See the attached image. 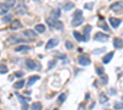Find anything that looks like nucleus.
Returning <instances> with one entry per match:
<instances>
[{"label": "nucleus", "mask_w": 123, "mask_h": 110, "mask_svg": "<svg viewBox=\"0 0 123 110\" xmlns=\"http://www.w3.org/2000/svg\"><path fill=\"white\" fill-rule=\"evenodd\" d=\"M107 100H108L107 97H106L105 94H102V93H101V94H100V102H101V103H106Z\"/></svg>", "instance_id": "bb28decb"}, {"label": "nucleus", "mask_w": 123, "mask_h": 110, "mask_svg": "<svg viewBox=\"0 0 123 110\" xmlns=\"http://www.w3.org/2000/svg\"><path fill=\"white\" fill-rule=\"evenodd\" d=\"M22 110H28V105H27L26 103H25V104L22 105Z\"/></svg>", "instance_id": "e433bc0d"}, {"label": "nucleus", "mask_w": 123, "mask_h": 110, "mask_svg": "<svg viewBox=\"0 0 123 110\" xmlns=\"http://www.w3.org/2000/svg\"><path fill=\"white\" fill-rule=\"evenodd\" d=\"M113 55H115V53L113 52H111V53H108L105 58H104V60H102V61H104V64H108L110 61H111V59L113 58Z\"/></svg>", "instance_id": "ddd939ff"}, {"label": "nucleus", "mask_w": 123, "mask_h": 110, "mask_svg": "<svg viewBox=\"0 0 123 110\" xmlns=\"http://www.w3.org/2000/svg\"><path fill=\"white\" fill-rule=\"evenodd\" d=\"M113 47H115V48H123V39H121V38H115V39H113Z\"/></svg>", "instance_id": "9b49d317"}, {"label": "nucleus", "mask_w": 123, "mask_h": 110, "mask_svg": "<svg viewBox=\"0 0 123 110\" xmlns=\"http://www.w3.org/2000/svg\"><path fill=\"white\" fill-rule=\"evenodd\" d=\"M12 20V16L11 15H6V16H4V18H3V22L4 23H7V22H10Z\"/></svg>", "instance_id": "b1692460"}, {"label": "nucleus", "mask_w": 123, "mask_h": 110, "mask_svg": "<svg viewBox=\"0 0 123 110\" xmlns=\"http://www.w3.org/2000/svg\"><path fill=\"white\" fill-rule=\"evenodd\" d=\"M54 110H58V109H54Z\"/></svg>", "instance_id": "4c0bfd02"}, {"label": "nucleus", "mask_w": 123, "mask_h": 110, "mask_svg": "<svg viewBox=\"0 0 123 110\" xmlns=\"http://www.w3.org/2000/svg\"><path fill=\"white\" fill-rule=\"evenodd\" d=\"M65 45H67V48H68V49H71V48H73V44H71L69 41H67V42H65Z\"/></svg>", "instance_id": "473e14b6"}, {"label": "nucleus", "mask_w": 123, "mask_h": 110, "mask_svg": "<svg viewBox=\"0 0 123 110\" xmlns=\"http://www.w3.org/2000/svg\"><path fill=\"white\" fill-rule=\"evenodd\" d=\"M26 66L28 67V70H35L37 65H36V63L33 61V60L28 59V60H26Z\"/></svg>", "instance_id": "f8f14e48"}, {"label": "nucleus", "mask_w": 123, "mask_h": 110, "mask_svg": "<svg viewBox=\"0 0 123 110\" xmlns=\"http://www.w3.org/2000/svg\"><path fill=\"white\" fill-rule=\"evenodd\" d=\"M10 27H11V29H17V28H21V27H22V25L20 23V22L17 21V20H15V21H12V22H11Z\"/></svg>", "instance_id": "4468645a"}, {"label": "nucleus", "mask_w": 123, "mask_h": 110, "mask_svg": "<svg viewBox=\"0 0 123 110\" xmlns=\"http://www.w3.org/2000/svg\"><path fill=\"white\" fill-rule=\"evenodd\" d=\"M41 109H42V104L38 103V102L33 103L32 106H31V110H41Z\"/></svg>", "instance_id": "aec40b11"}, {"label": "nucleus", "mask_w": 123, "mask_h": 110, "mask_svg": "<svg viewBox=\"0 0 123 110\" xmlns=\"http://www.w3.org/2000/svg\"><path fill=\"white\" fill-rule=\"evenodd\" d=\"M110 9L112 10V11H115V12H121V10L123 9V3L122 1H117V3H113Z\"/></svg>", "instance_id": "423d86ee"}, {"label": "nucleus", "mask_w": 123, "mask_h": 110, "mask_svg": "<svg viewBox=\"0 0 123 110\" xmlns=\"http://www.w3.org/2000/svg\"><path fill=\"white\" fill-rule=\"evenodd\" d=\"M65 98H67V95H65V94H60V95H59V98H58V102H59V103H63V102L65 100Z\"/></svg>", "instance_id": "cd10ccee"}, {"label": "nucleus", "mask_w": 123, "mask_h": 110, "mask_svg": "<svg viewBox=\"0 0 123 110\" xmlns=\"http://www.w3.org/2000/svg\"><path fill=\"white\" fill-rule=\"evenodd\" d=\"M26 11H27V7H26V5H25L24 3H20V4L15 7V12H16L17 15H25Z\"/></svg>", "instance_id": "7ed1b4c3"}, {"label": "nucleus", "mask_w": 123, "mask_h": 110, "mask_svg": "<svg viewBox=\"0 0 123 110\" xmlns=\"http://www.w3.org/2000/svg\"><path fill=\"white\" fill-rule=\"evenodd\" d=\"M25 86V81L24 79H20V81H17L15 84H14V88L15 89H20V88H22Z\"/></svg>", "instance_id": "a211bd4d"}, {"label": "nucleus", "mask_w": 123, "mask_h": 110, "mask_svg": "<svg viewBox=\"0 0 123 110\" xmlns=\"http://www.w3.org/2000/svg\"><path fill=\"white\" fill-rule=\"evenodd\" d=\"M35 31H37L38 33H43L44 31H46V27H44V25H36V27H35Z\"/></svg>", "instance_id": "dca6fc26"}, {"label": "nucleus", "mask_w": 123, "mask_h": 110, "mask_svg": "<svg viewBox=\"0 0 123 110\" xmlns=\"http://www.w3.org/2000/svg\"><path fill=\"white\" fill-rule=\"evenodd\" d=\"M122 99H123V98H122Z\"/></svg>", "instance_id": "58836bf2"}, {"label": "nucleus", "mask_w": 123, "mask_h": 110, "mask_svg": "<svg viewBox=\"0 0 123 110\" xmlns=\"http://www.w3.org/2000/svg\"><path fill=\"white\" fill-rule=\"evenodd\" d=\"M96 72H97V75H104V68L102 67H96Z\"/></svg>", "instance_id": "c85d7f7f"}, {"label": "nucleus", "mask_w": 123, "mask_h": 110, "mask_svg": "<svg viewBox=\"0 0 123 110\" xmlns=\"http://www.w3.org/2000/svg\"><path fill=\"white\" fill-rule=\"evenodd\" d=\"M63 9H64V11H69L70 9H74V4L73 3H67L63 5Z\"/></svg>", "instance_id": "412c9836"}, {"label": "nucleus", "mask_w": 123, "mask_h": 110, "mask_svg": "<svg viewBox=\"0 0 123 110\" xmlns=\"http://www.w3.org/2000/svg\"><path fill=\"white\" fill-rule=\"evenodd\" d=\"M58 43H59L58 38H52V39H49L48 43L46 44V49L48 50V49H50V48H54V47H57V45H58Z\"/></svg>", "instance_id": "0eeeda50"}, {"label": "nucleus", "mask_w": 123, "mask_h": 110, "mask_svg": "<svg viewBox=\"0 0 123 110\" xmlns=\"http://www.w3.org/2000/svg\"><path fill=\"white\" fill-rule=\"evenodd\" d=\"M24 36L28 39H36L37 34L35 31H32V29H26V31H24Z\"/></svg>", "instance_id": "6e6552de"}, {"label": "nucleus", "mask_w": 123, "mask_h": 110, "mask_svg": "<svg viewBox=\"0 0 123 110\" xmlns=\"http://www.w3.org/2000/svg\"><path fill=\"white\" fill-rule=\"evenodd\" d=\"M15 76H16V77H22V76H24V72H16Z\"/></svg>", "instance_id": "c9c22d12"}, {"label": "nucleus", "mask_w": 123, "mask_h": 110, "mask_svg": "<svg viewBox=\"0 0 123 110\" xmlns=\"http://www.w3.org/2000/svg\"><path fill=\"white\" fill-rule=\"evenodd\" d=\"M102 83H104V84H107V76H104V77H102Z\"/></svg>", "instance_id": "f704fd0d"}, {"label": "nucleus", "mask_w": 123, "mask_h": 110, "mask_svg": "<svg viewBox=\"0 0 123 110\" xmlns=\"http://www.w3.org/2000/svg\"><path fill=\"white\" fill-rule=\"evenodd\" d=\"M16 97L20 98V102H21L22 104H25L26 102H30V99H28V98H25V97H22V95H20L18 93H16Z\"/></svg>", "instance_id": "4be33fe9"}, {"label": "nucleus", "mask_w": 123, "mask_h": 110, "mask_svg": "<svg viewBox=\"0 0 123 110\" xmlns=\"http://www.w3.org/2000/svg\"><path fill=\"white\" fill-rule=\"evenodd\" d=\"M83 21H84L83 12L78 10V11L74 14V17H73V21H71V25H73L74 27H78V26H80L81 23H83Z\"/></svg>", "instance_id": "f257e3e1"}, {"label": "nucleus", "mask_w": 123, "mask_h": 110, "mask_svg": "<svg viewBox=\"0 0 123 110\" xmlns=\"http://www.w3.org/2000/svg\"><path fill=\"white\" fill-rule=\"evenodd\" d=\"M47 23L50 26V27H53V28H55V29H59V31H62L63 29V23H62L60 21H58L57 18H53V17H49L48 20H47Z\"/></svg>", "instance_id": "f03ea898"}, {"label": "nucleus", "mask_w": 123, "mask_h": 110, "mask_svg": "<svg viewBox=\"0 0 123 110\" xmlns=\"http://www.w3.org/2000/svg\"><path fill=\"white\" fill-rule=\"evenodd\" d=\"M59 16H60V11H59V10H58V9L53 10V11H52V17H53V18H58Z\"/></svg>", "instance_id": "5701e85b"}, {"label": "nucleus", "mask_w": 123, "mask_h": 110, "mask_svg": "<svg viewBox=\"0 0 123 110\" xmlns=\"http://www.w3.org/2000/svg\"><path fill=\"white\" fill-rule=\"evenodd\" d=\"M54 65H55V60H50V61H49V65H48V70H50Z\"/></svg>", "instance_id": "c756f323"}, {"label": "nucleus", "mask_w": 123, "mask_h": 110, "mask_svg": "<svg viewBox=\"0 0 123 110\" xmlns=\"http://www.w3.org/2000/svg\"><path fill=\"white\" fill-rule=\"evenodd\" d=\"M115 109H117V110H123V103H119V102L115 103Z\"/></svg>", "instance_id": "a878e982"}, {"label": "nucleus", "mask_w": 123, "mask_h": 110, "mask_svg": "<svg viewBox=\"0 0 123 110\" xmlns=\"http://www.w3.org/2000/svg\"><path fill=\"white\" fill-rule=\"evenodd\" d=\"M104 50H106V49H105V48H101V49H96L94 53H95V54H100V53H102Z\"/></svg>", "instance_id": "7c9ffc66"}, {"label": "nucleus", "mask_w": 123, "mask_h": 110, "mask_svg": "<svg viewBox=\"0 0 123 110\" xmlns=\"http://www.w3.org/2000/svg\"><path fill=\"white\" fill-rule=\"evenodd\" d=\"M38 79H39V76H31L28 82H27V86H32L36 81H38Z\"/></svg>", "instance_id": "f3484780"}, {"label": "nucleus", "mask_w": 123, "mask_h": 110, "mask_svg": "<svg viewBox=\"0 0 123 110\" xmlns=\"http://www.w3.org/2000/svg\"><path fill=\"white\" fill-rule=\"evenodd\" d=\"M73 34H74V37L76 38V41H78V42H85V38H84V36H81L79 32L74 31V32H73Z\"/></svg>", "instance_id": "2eb2a0df"}, {"label": "nucleus", "mask_w": 123, "mask_h": 110, "mask_svg": "<svg viewBox=\"0 0 123 110\" xmlns=\"http://www.w3.org/2000/svg\"><path fill=\"white\" fill-rule=\"evenodd\" d=\"M22 50H31V47L28 45H20L15 49V52H22Z\"/></svg>", "instance_id": "6ab92c4d"}, {"label": "nucleus", "mask_w": 123, "mask_h": 110, "mask_svg": "<svg viewBox=\"0 0 123 110\" xmlns=\"http://www.w3.org/2000/svg\"><path fill=\"white\" fill-rule=\"evenodd\" d=\"M110 23L113 28H117L119 25H121V20L119 18H115V17H111L110 18Z\"/></svg>", "instance_id": "9d476101"}, {"label": "nucleus", "mask_w": 123, "mask_h": 110, "mask_svg": "<svg viewBox=\"0 0 123 110\" xmlns=\"http://www.w3.org/2000/svg\"><path fill=\"white\" fill-rule=\"evenodd\" d=\"M100 26L102 27V28H105V31H108V27L106 26V23L104 22V23H100Z\"/></svg>", "instance_id": "72a5a7b5"}, {"label": "nucleus", "mask_w": 123, "mask_h": 110, "mask_svg": "<svg viewBox=\"0 0 123 110\" xmlns=\"http://www.w3.org/2000/svg\"><path fill=\"white\" fill-rule=\"evenodd\" d=\"M78 63H79L81 66H89V65L91 64L90 59H89L87 56H85V55H81V56H79V58H78Z\"/></svg>", "instance_id": "39448f33"}, {"label": "nucleus", "mask_w": 123, "mask_h": 110, "mask_svg": "<svg viewBox=\"0 0 123 110\" xmlns=\"http://www.w3.org/2000/svg\"><path fill=\"white\" fill-rule=\"evenodd\" d=\"M90 31H91V26H90V25H86L85 28H84V38H85V42H87L89 38H90Z\"/></svg>", "instance_id": "1a4fd4ad"}, {"label": "nucleus", "mask_w": 123, "mask_h": 110, "mask_svg": "<svg viewBox=\"0 0 123 110\" xmlns=\"http://www.w3.org/2000/svg\"><path fill=\"white\" fill-rule=\"evenodd\" d=\"M6 72H7V67L5 65H0V75L6 73Z\"/></svg>", "instance_id": "393cba45"}, {"label": "nucleus", "mask_w": 123, "mask_h": 110, "mask_svg": "<svg viewBox=\"0 0 123 110\" xmlns=\"http://www.w3.org/2000/svg\"><path fill=\"white\" fill-rule=\"evenodd\" d=\"M92 6H94V3H89V4H85L84 5V7H86V9H91Z\"/></svg>", "instance_id": "2f4dec72"}, {"label": "nucleus", "mask_w": 123, "mask_h": 110, "mask_svg": "<svg viewBox=\"0 0 123 110\" xmlns=\"http://www.w3.org/2000/svg\"><path fill=\"white\" fill-rule=\"evenodd\" d=\"M108 38H110L108 34H104V33H101V32H98V33H96L94 36V39H95V41H97V42H106V41H108Z\"/></svg>", "instance_id": "20e7f679"}]
</instances>
